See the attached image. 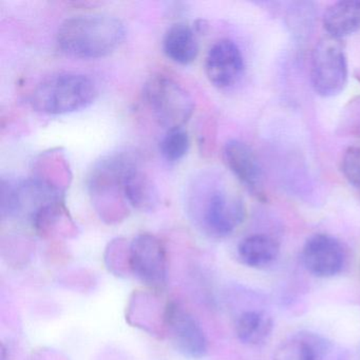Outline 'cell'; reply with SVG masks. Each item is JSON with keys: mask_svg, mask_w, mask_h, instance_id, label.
I'll return each mask as SVG.
<instances>
[{"mask_svg": "<svg viewBox=\"0 0 360 360\" xmlns=\"http://www.w3.org/2000/svg\"><path fill=\"white\" fill-rule=\"evenodd\" d=\"M341 169L347 182L360 191V147H351L345 151Z\"/></svg>", "mask_w": 360, "mask_h": 360, "instance_id": "d6986e66", "label": "cell"}, {"mask_svg": "<svg viewBox=\"0 0 360 360\" xmlns=\"http://www.w3.org/2000/svg\"><path fill=\"white\" fill-rule=\"evenodd\" d=\"M223 160L231 174L240 183L256 195L264 198V176L262 167L255 151L244 142L231 140L223 149Z\"/></svg>", "mask_w": 360, "mask_h": 360, "instance_id": "30bf717a", "label": "cell"}, {"mask_svg": "<svg viewBox=\"0 0 360 360\" xmlns=\"http://www.w3.org/2000/svg\"><path fill=\"white\" fill-rule=\"evenodd\" d=\"M143 96L155 121L166 130L184 127L193 117L195 102L191 94L166 75L151 77L145 84Z\"/></svg>", "mask_w": 360, "mask_h": 360, "instance_id": "277c9868", "label": "cell"}, {"mask_svg": "<svg viewBox=\"0 0 360 360\" xmlns=\"http://www.w3.org/2000/svg\"><path fill=\"white\" fill-rule=\"evenodd\" d=\"M195 197L203 199L202 203L195 202V210L200 208L204 226L217 237L231 235L245 218V207L242 200L225 189H205L203 197L195 193Z\"/></svg>", "mask_w": 360, "mask_h": 360, "instance_id": "8992f818", "label": "cell"}, {"mask_svg": "<svg viewBox=\"0 0 360 360\" xmlns=\"http://www.w3.org/2000/svg\"><path fill=\"white\" fill-rule=\"evenodd\" d=\"M164 324L170 340L186 357L199 359L208 351L207 338L198 320L186 309L172 301L164 313Z\"/></svg>", "mask_w": 360, "mask_h": 360, "instance_id": "ba28073f", "label": "cell"}, {"mask_svg": "<svg viewBox=\"0 0 360 360\" xmlns=\"http://www.w3.org/2000/svg\"><path fill=\"white\" fill-rule=\"evenodd\" d=\"M126 29L115 16L86 14L65 20L58 31V48L73 58L96 60L115 52L123 43Z\"/></svg>", "mask_w": 360, "mask_h": 360, "instance_id": "6da1fadb", "label": "cell"}, {"mask_svg": "<svg viewBox=\"0 0 360 360\" xmlns=\"http://www.w3.org/2000/svg\"><path fill=\"white\" fill-rule=\"evenodd\" d=\"M323 27L328 37L339 39L360 30V1H338L328 8Z\"/></svg>", "mask_w": 360, "mask_h": 360, "instance_id": "5bb4252c", "label": "cell"}, {"mask_svg": "<svg viewBox=\"0 0 360 360\" xmlns=\"http://www.w3.org/2000/svg\"><path fill=\"white\" fill-rule=\"evenodd\" d=\"M279 252L278 242L264 233L248 236L238 246V256L241 262L254 269L271 264L279 256Z\"/></svg>", "mask_w": 360, "mask_h": 360, "instance_id": "9a60e30c", "label": "cell"}, {"mask_svg": "<svg viewBox=\"0 0 360 360\" xmlns=\"http://www.w3.org/2000/svg\"><path fill=\"white\" fill-rule=\"evenodd\" d=\"M128 262L132 274L145 285L161 290L167 283V255L161 240L155 236H136L129 245Z\"/></svg>", "mask_w": 360, "mask_h": 360, "instance_id": "52a82bcc", "label": "cell"}, {"mask_svg": "<svg viewBox=\"0 0 360 360\" xmlns=\"http://www.w3.org/2000/svg\"><path fill=\"white\" fill-rule=\"evenodd\" d=\"M191 146L188 132L184 127L166 130L160 143L162 155L168 162H178L187 155Z\"/></svg>", "mask_w": 360, "mask_h": 360, "instance_id": "ac0fdd59", "label": "cell"}, {"mask_svg": "<svg viewBox=\"0 0 360 360\" xmlns=\"http://www.w3.org/2000/svg\"><path fill=\"white\" fill-rule=\"evenodd\" d=\"M311 85L316 94L333 98L345 90L347 63L339 39L328 37L316 45L311 56Z\"/></svg>", "mask_w": 360, "mask_h": 360, "instance_id": "5b68a950", "label": "cell"}, {"mask_svg": "<svg viewBox=\"0 0 360 360\" xmlns=\"http://www.w3.org/2000/svg\"><path fill=\"white\" fill-rule=\"evenodd\" d=\"M243 71V56L235 41L220 39L208 50L205 73L214 87L219 89L233 87L241 79Z\"/></svg>", "mask_w": 360, "mask_h": 360, "instance_id": "9c48e42d", "label": "cell"}, {"mask_svg": "<svg viewBox=\"0 0 360 360\" xmlns=\"http://www.w3.org/2000/svg\"><path fill=\"white\" fill-rule=\"evenodd\" d=\"M274 323L271 316L264 311H248L236 322V335L244 345H260L271 336Z\"/></svg>", "mask_w": 360, "mask_h": 360, "instance_id": "e0dca14e", "label": "cell"}, {"mask_svg": "<svg viewBox=\"0 0 360 360\" xmlns=\"http://www.w3.org/2000/svg\"><path fill=\"white\" fill-rule=\"evenodd\" d=\"M124 191L128 204L136 210L151 212L157 207L159 203L157 188L143 168L142 158L136 159L126 172Z\"/></svg>", "mask_w": 360, "mask_h": 360, "instance_id": "7c38bea8", "label": "cell"}, {"mask_svg": "<svg viewBox=\"0 0 360 360\" xmlns=\"http://www.w3.org/2000/svg\"><path fill=\"white\" fill-rule=\"evenodd\" d=\"M345 259L342 245L332 236L318 233L303 246V264L316 277H333L340 273Z\"/></svg>", "mask_w": 360, "mask_h": 360, "instance_id": "8fae6325", "label": "cell"}, {"mask_svg": "<svg viewBox=\"0 0 360 360\" xmlns=\"http://www.w3.org/2000/svg\"><path fill=\"white\" fill-rule=\"evenodd\" d=\"M163 50L169 60L180 65H189L197 60L199 43L195 29L185 22L172 25L163 39Z\"/></svg>", "mask_w": 360, "mask_h": 360, "instance_id": "4fadbf2b", "label": "cell"}, {"mask_svg": "<svg viewBox=\"0 0 360 360\" xmlns=\"http://www.w3.org/2000/svg\"><path fill=\"white\" fill-rule=\"evenodd\" d=\"M328 349V343L316 335H300L282 343L274 360H321Z\"/></svg>", "mask_w": 360, "mask_h": 360, "instance_id": "2e32d148", "label": "cell"}, {"mask_svg": "<svg viewBox=\"0 0 360 360\" xmlns=\"http://www.w3.org/2000/svg\"><path fill=\"white\" fill-rule=\"evenodd\" d=\"M140 157L134 149H119L94 164L88 176V191L101 216L113 210L119 214L127 210L129 204L124 191V181L131 164Z\"/></svg>", "mask_w": 360, "mask_h": 360, "instance_id": "3957f363", "label": "cell"}, {"mask_svg": "<svg viewBox=\"0 0 360 360\" xmlns=\"http://www.w3.org/2000/svg\"><path fill=\"white\" fill-rule=\"evenodd\" d=\"M98 88L89 77L62 72L46 77L31 94V106L49 115H68L87 108L96 101Z\"/></svg>", "mask_w": 360, "mask_h": 360, "instance_id": "7a4b0ae2", "label": "cell"}]
</instances>
